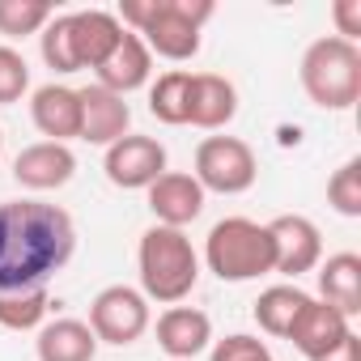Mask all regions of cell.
<instances>
[{"label": "cell", "mask_w": 361, "mask_h": 361, "mask_svg": "<svg viewBox=\"0 0 361 361\" xmlns=\"http://www.w3.org/2000/svg\"><path fill=\"white\" fill-rule=\"evenodd\" d=\"M77 251V226L60 204L5 200L0 204V293L43 289Z\"/></svg>", "instance_id": "6da1fadb"}, {"label": "cell", "mask_w": 361, "mask_h": 361, "mask_svg": "<svg viewBox=\"0 0 361 361\" xmlns=\"http://www.w3.org/2000/svg\"><path fill=\"white\" fill-rule=\"evenodd\" d=\"M217 13L213 0H123L119 26L140 35L149 56H161L170 64H188L200 51V26Z\"/></svg>", "instance_id": "7a4b0ae2"}, {"label": "cell", "mask_w": 361, "mask_h": 361, "mask_svg": "<svg viewBox=\"0 0 361 361\" xmlns=\"http://www.w3.org/2000/svg\"><path fill=\"white\" fill-rule=\"evenodd\" d=\"M136 268H140V293L161 306H183V298L200 281V255L192 238L170 226H149L140 234Z\"/></svg>", "instance_id": "3957f363"}, {"label": "cell", "mask_w": 361, "mask_h": 361, "mask_svg": "<svg viewBox=\"0 0 361 361\" xmlns=\"http://www.w3.org/2000/svg\"><path fill=\"white\" fill-rule=\"evenodd\" d=\"M302 90L319 111H348L361 98V47L348 39H314L302 56Z\"/></svg>", "instance_id": "277c9868"}, {"label": "cell", "mask_w": 361, "mask_h": 361, "mask_svg": "<svg viewBox=\"0 0 361 361\" xmlns=\"http://www.w3.org/2000/svg\"><path fill=\"white\" fill-rule=\"evenodd\" d=\"M204 264L217 281L243 285V281H259L272 272V234L268 226L251 221V217H226L209 230L204 238Z\"/></svg>", "instance_id": "5b68a950"}, {"label": "cell", "mask_w": 361, "mask_h": 361, "mask_svg": "<svg viewBox=\"0 0 361 361\" xmlns=\"http://www.w3.org/2000/svg\"><path fill=\"white\" fill-rule=\"evenodd\" d=\"M192 178L217 196H243L255 188L259 178V161H255V149L238 136H204L196 145V170Z\"/></svg>", "instance_id": "8992f818"}, {"label": "cell", "mask_w": 361, "mask_h": 361, "mask_svg": "<svg viewBox=\"0 0 361 361\" xmlns=\"http://www.w3.org/2000/svg\"><path fill=\"white\" fill-rule=\"evenodd\" d=\"M149 298L132 285H106L94 302H90V331L98 344H136L149 331Z\"/></svg>", "instance_id": "52a82bcc"}, {"label": "cell", "mask_w": 361, "mask_h": 361, "mask_svg": "<svg viewBox=\"0 0 361 361\" xmlns=\"http://www.w3.org/2000/svg\"><path fill=\"white\" fill-rule=\"evenodd\" d=\"M268 234H272V272L289 276L298 285L302 272H314L323 264V234L310 217L302 213H281L268 221Z\"/></svg>", "instance_id": "ba28073f"}, {"label": "cell", "mask_w": 361, "mask_h": 361, "mask_svg": "<svg viewBox=\"0 0 361 361\" xmlns=\"http://www.w3.org/2000/svg\"><path fill=\"white\" fill-rule=\"evenodd\" d=\"M102 170L115 188L123 192H149L157 178L166 174V145L153 136H136L128 132L123 140H115L102 157Z\"/></svg>", "instance_id": "9c48e42d"}, {"label": "cell", "mask_w": 361, "mask_h": 361, "mask_svg": "<svg viewBox=\"0 0 361 361\" xmlns=\"http://www.w3.org/2000/svg\"><path fill=\"white\" fill-rule=\"evenodd\" d=\"M64 18H68V47H73L77 73L98 68L115 51V43L123 39V26L111 9H77V13H64Z\"/></svg>", "instance_id": "30bf717a"}, {"label": "cell", "mask_w": 361, "mask_h": 361, "mask_svg": "<svg viewBox=\"0 0 361 361\" xmlns=\"http://www.w3.org/2000/svg\"><path fill=\"white\" fill-rule=\"evenodd\" d=\"M73 174H77V153L68 145H56V140L26 145L13 157V178L26 192H56V188L68 183Z\"/></svg>", "instance_id": "8fae6325"}, {"label": "cell", "mask_w": 361, "mask_h": 361, "mask_svg": "<svg viewBox=\"0 0 361 361\" xmlns=\"http://www.w3.org/2000/svg\"><path fill=\"white\" fill-rule=\"evenodd\" d=\"M30 119L35 128L56 140V145H68V140H81V94L73 85H39L30 94Z\"/></svg>", "instance_id": "7c38bea8"}, {"label": "cell", "mask_w": 361, "mask_h": 361, "mask_svg": "<svg viewBox=\"0 0 361 361\" xmlns=\"http://www.w3.org/2000/svg\"><path fill=\"white\" fill-rule=\"evenodd\" d=\"M149 209L157 217V226L170 230H188L200 213H204V188L183 170H166L157 183L149 188Z\"/></svg>", "instance_id": "4fadbf2b"}, {"label": "cell", "mask_w": 361, "mask_h": 361, "mask_svg": "<svg viewBox=\"0 0 361 361\" xmlns=\"http://www.w3.org/2000/svg\"><path fill=\"white\" fill-rule=\"evenodd\" d=\"M157 348L174 361H192L213 348V319L196 306H166L157 319Z\"/></svg>", "instance_id": "5bb4252c"}, {"label": "cell", "mask_w": 361, "mask_h": 361, "mask_svg": "<svg viewBox=\"0 0 361 361\" xmlns=\"http://www.w3.org/2000/svg\"><path fill=\"white\" fill-rule=\"evenodd\" d=\"M77 94H81V140L111 149L115 140L128 136V128H132V106H128L119 94L102 90L98 81L85 85V90H77Z\"/></svg>", "instance_id": "9a60e30c"}, {"label": "cell", "mask_w": 361, "mask_h": 361, "mask_svg": "<svg viewBox=\"0 0 361 361\" xmlns=\"http://www.w3.org/2000/svg\"><path fill=\"white\" fill-rule=\"evenodd\" d=\"M353 331V323L340 314V310H331L327 302H319V298H310L306 306H302V314L293 319V327H289V344L306 357V361H319L323 353H331L344 336Z\"/></svg>", "instance_id": "2e32d148"}, {"label": "cell", "mask_w": 361, "mask_h": 361, "mask_svg": "<svg viewBox=\"0 0 361 361\" xmlns=\"http://www.w3.org/2000/svg\"><path fill=\"white\" fill-rule=\"evenodd\" d=\"M238 115V90L221 73H192V98H188V123L200 132H221Z\"/></svg>", "instance_id": "e0dca14e"}, {"label": "cell", "mask_w": 361, "mask_h": 361, "mask_svg": "<svg viewBox=\"0 0 361 361\" xmlns=\"http://www.w3.org/2000/svg\"><path fill=\"white\" fill-rule=\"evenodd\" d=\"M94 73H98V85H102V90L128 98L132 90L149 85V77H153V56H149V47L140 43V35L123 30V39L115 43V51H111Z\"/></svg>", "instance_id": "ac0fdd59"}, {"label": "cell", "mask_w": 361, "mask_h": 361, "mask_svg": "<svg viewBox=\"0 0 361 361\" xmlns=\"http://www.w3.org/2000/svg\"><path fill=\"white\" fill-rule=\"evenodd\" d=\"M319 302L340 310L348 323L361 314V255L357 251H336L319 268Z\"/></svg>", "instance_id": "d6986e66"}, {"label": "cell", "mask_w": 361, "mask_h": 361, "mask_svg": "<svg viewBox=\"0 0 361 361\" xmlns=\"http://www.w3.org/2000/svg\"><path fill=\"white\" fill-rule=\"evenodd\" d=\"M35 357L39 361H94L98 340L85 319H51L35 331Z\"/></svg>", "instance_id": "ffe728a7"}, {"label": "cell", "mask_w": 361, "mask_h": 361, "mask_svg": "<svg viewBox=\"0 0 361 361\" xmlns=\"http://www.w3.org/2000/svg\"><path fill=\"white\" fill-rule=\"evenodd\" d=\"M306 302H310V293L298 289V285H272V289H264V293L255 298V323H259V331L285 340Z\"/></svg>", "instance_id": "44dd1931"}, {"label": "cell", "mask_w": 361, "mask_h": 361, "mask_svg": "<svg viewBox=\"0 0 361 361\" xmlns=\"http://www.w3.org/2000/svg\"><path fill=\"white\" fill-rule=\"evenodd\" d=\"M188 98H192V73L170 68L149 85V115L170 128H188Z\"/></svg>", "instance_id": "7402d4cb"}, {"label": "cell", "mask_w": 361, "mask_h": 361, "mask_svg": "<svg viewBox=\"0 0 361 361\" xmlns=\"http://www.w3.org/2000/svg\"><path fill=\"white\" fill-rule=\"evenodd\" d=\"M47 310H51L47 289L0 293V327H5V331H39L47 323Z\"/></svg>", "instance_id": "603a6c76"}, {"label": "cell", "mask_w": 361, "mask_h": 361, "mask_svg": "<svg viewBox=\"0 0 361 361\" xmlns=\"http://www.w3.org/2000/svg\"><path fill=\"white\" fill-rule=\"evenodd\" d=\"M56 18L47 0H0V35L5 39H26L43 35V26Z\"/></svg>", "instance_id": "cb8c5ba5"}, {"label": "cell", "mask_w": 361, "mask_h": 361, "mask_svg": "<svg viewBox=\"0 0 361 361\" xmlns=\"http://www.w3.org/2000/svg\"><path fill=\"white\" fill-rule=\"evenodd\" d=\"M327 204L340 217H361V157H348L327 178Z\"/></svg>", "instance_id": "d4e9b609"}, {"label": "cell", "mask_w": 361, "mask_h": 361, "mask_svg": "<svg viewBox=\"0 0 361 361\" xmlns=\"http://www.w3.org/2000/svg\"><path fill=\"white\" fill-rule=\"evenodd\" d=\"M30 90V64L18 47L9 43H0V106H13L22 102Z\"/></svg>", "instance_id": "484cf974"}, {"label": "cell", "mask_w": 361, "mask_h": 361, "mask_svg": "<svg viewBox=\"0 0 361 361\" xmlns=\"http://www.w3.org/2000/svg\"><path fill=\"white\" fill-rule=\"evenodd\" d=\"M39 51H43V64H47L51 73H77V64H73V47H68V18H64V13H56V18L43 26V35H39Z\"/></svg>", "instance_id": "4316f807"}, {"label": "cell", "mask_w": 361, "mask_h": 361, "mask_svg": "<svg viewBox=\"0 0 361 361\" xmlns=\"http://www.w3.org/2000/svg\"><path fill=\"white\" fill-rule=\"evenodd\" d=\"M209 361H276V357H272V348H268L259 336L234 331V336H226V340H213Z\"/></svg>", "instance_id": "83f0119b"}, {"label": "cell", "mask_w": 361, "mask_h": 361, "mask_svg": "<svg viewBox=\"0 0 361 361\" xmlns=\"http://www.w3.org/2000/svg\"><path fill=\"white\" fill-rule=\"evenodd\" d=\"M331 18H336V39L357 43V35H361V0H336Z\"/></svg>", "instance_id": "f1b7e54d"}, {"label": "cell", "mask_w": 361, "mask_h": 361, "mask_svg": "<svg viewBox=\"0 0 361 361\" xmlns=\"http://www.w3.org/2000/svg\"><path fill=\"white\" fill-rule=\"evenodd\" d=\"M319 361H361V336H357V331H348V336H344L331 353H323Z\"/></svg>", "instance_id": "f546056e"}, {"label": "cell", "mask_w": 361, "mask_h": 361, "mask_svg": "<svg viewBox=\"0 0 361 361\" xmlns=\"http://www.w3.org/2000/svg\"><path fill=\"white\" fill-rule=\"evenodd\" d=\"M0 149H5V132H0Z\"/></svg>", "instance_id": "4dcf8cb0"}]
</instances>
